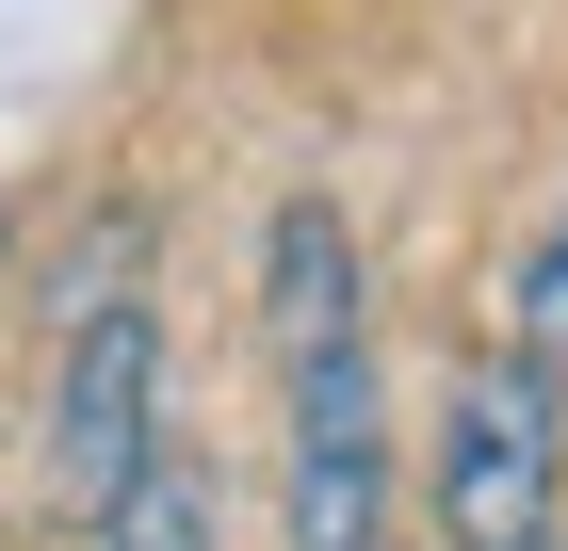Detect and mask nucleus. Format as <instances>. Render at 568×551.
<instances>
[{
	"mask_svg": "<svg viewBox=\"0 0 568 551\" xmlns=\"http://www.w3.org/2000/svg\"><path fill=\"white\" fill-rule=\"evenodd\" d=\"M98 551H212V455H195V438H163V455H146V487L98 519Z\"/></svg>",
	"mask_w": 568,
	"mask_h": 551,
	"instance_id": "obj_6",
	"label": "nucleus"
},
{
	"mask_svg": "<svg viewBox=\"0 0 568 551\" xmlns=\"http://www.w3.org/2000/svg\"><path fill=\"white\" fill-rule=\"evenodd\" d=\"M163 293H114V308H82V325L49 340V389H33V470H49V503L82 519H114L146 487V455H163Z\"/></svg>",
	"mask_w": 568,
	"mask_h": 551,
	"instance_id": "obj_2",
	"label": "nucleus"
},
{
	"mask_svg": "<svg viewBox=\"0 0 568 551\" xmlns=\"http://www.w3.org/2000/svg\"><path fill=\"white\" fill-rule=\"evenodd\" d=\"M552 551H568V535H552Z\"/></svg>",
	"mask_w": 568,
	"mask_h": 551,
	"instance_id": "obj_7",
	"label": "nucleus"
},
{
	"mask_svg": "<svg viewBox=\"0 0 568 551\" xmlns=\"http://www.w3.org/2000/svg\"><path fill=\"white\" fill-rule=\"evenodd\" d=\"M568 503V422H552V374H520L504 340L455 357L423 406V519L438 551H552Z\"/></svg>",
	"mask_w": 568,
	"mask_h": 551,
	"instance_id": "obj_1",
	"label": "nucleus"
},
{
	"mask_svg": "<svg viewBox=\"0 0 568 551\" xmlns=\"http://www.w3.org/2000/svg\"><path fill=\"white\" fill-rule=\"evenodd\" d=\"M276 487H293V551H390V374H374V340L293 374Z\"/></svg>",
	"mask_w": 568,
	"mask_h": 551,
	"instance_id": "obj_3",
	"label": "nucleus"
},
{
	"mask_svg": "<svg viewBox=\"0 0 568 551\" xmlns=\"http://www.w3.org/2000/svg\"><path fill=\"white\" fill-rule=\"evenodd\" d=\"M504 357H520V374H568V195L520 227V259H504Z\"/></svg>",
	"mask_w": 568,
	"mask_h": 551,
	"instance_id": "obj_5",
	"label": "nucleus"
},
{
	"mask_svg": "<svg viewBox=\"0 0 568 551\" xmlns=\"http://www.w3.org/2000/svg\"><path fill=\"white\" fill-rule=\"evenodd\" d=\"M261 340H276V389L374 340L357 325V227H342V195H276V227H261Z\"/></svg>",
	"mask_w": 568,
	"mask_h": 551,
	"instance_id": "obj_4",
	"label": "nucleus"
}]
</instances>
